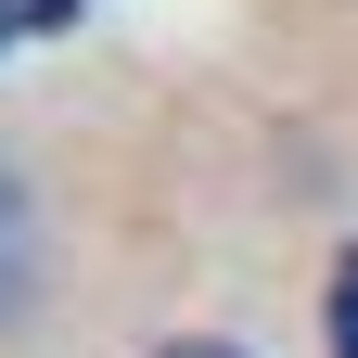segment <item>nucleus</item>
<instances>
[{"mask_svg": "<svg viewBox=\"0 0 358 358\" xmlns=\"http://www.w3.org/2000/svg\"><path fill=\"white\" fill-rule=\"evenodd\" d=\"M320 333H333V358H358V243L333 256V294H320Z\"/></svg>", "mask_w": 358, "mask_h": 358, "instance_id": "f257e3e1", "label": "nucleus"}, {"mask_svg": "<svg viewBox=\"0 0 358 358\" xmlns=\"http://www.w3.org/2000/svg\"><path fill=\"white\" fill-rule=\"evenodd\" d=\"M52 26H77V0H0V52H26V38H52Z\"/></svg>", "mask_w": 358, "mask_h": 358, "instance_id": "f03ea898", "label": "nucleus"}, {"mask_svg": "<svg viewBox=\"0 0 358 358\" xmlns=\"http://www.w3.org/2000/svg\"><path fill=\"white\" fill-rule=\"evenodd\" d=\"M13 282H26V192L0 179V307H13Z\"/></svg>", "mask_w": 358, "mask_h": 358, "instance_id": "7ed1b4c3", "label": "nucleus"}, {"mask_svg": "<svg viewBox=\"0 0 358 358\" xmlns=\"http://www.w3.org/2000/svg\"><path fill=\"white\" fill-rule=\"evenodd\" d=\"M154 358H243V345H154Z\"/></svg>", "mask_w": 358, "mask_h": 358, "instance_id": "20e7f679", "label": "nucleus"}]
</instances>
